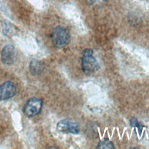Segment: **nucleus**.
I'll return each instance as SVG.
<instances>
[{"mask_svg": "<svg viewBox=\"0 0 149 149\" xmlns=\"http://www.w3.org/2000/svg\"><path fill=\"white\" fill-rule=\"evenodd\" d=\"M81 66L86 74H93L100 68V66L93 55V51L90 48L84 49L81 54Z\"/></svg>", "mask_w": 149, "mask_h": 149, "instance_id": "nucleus-1", "label": "nucleus"}, {"mask_svg": "<svg viewBox=\"0 0 149 149\" xmlns=\"http://www.w3.org/2000/svg\"><path fill=\"white\" fill-rule=\"evenodd\" d=\"M51 40L55 47L62 48L69 44L70 36L68 30L65 27L57 26L52 32Z\"/></svg>", "mask_w": 149, "mask_h": 149, "instance_id": "nucleus-2", "label": "nucleus"}, {"mask_svg": "<svg viewBox=\"0 0 149 149\" xmlns=\"http://www.w3.org/2000/svg\"><path fill=\"white\" fill-rule=\"evenodd\" d=\"M42 107V101L37 98H32L28 100L23 107V112L28 117H33L38 115Z\"/></svg>", "mask_w": 149, "mask_h": 149, "instance_id": "nucleus-3", "label": "nucleus"}, {"mask_svg": "<svg viewBox=\"0 0 149 149\" xmlns=\"http://www.w3.org/2000/svg\"><path fill=\"white\" fill-rule=\"evenodd\" d=\"M58 131L65 133L77 134L80 132V127L79 124L71 119H63L60 120L56 125Z\"/></svg>", "mask_w": 149, "mask_h": 149, "instance_id": "nucleus-4", "label": "nucleus"}, {"mask_svg": "<svg viewBox=\"0 0 149 149\" xmlns=\"http://www.w3.org/2000/svg\"><path fill=\"white\" fill-rule=\"evenodd\" d=\"M16 93V87L11 81H6L0 86V100H6L13 97Z\"/></svg>", "mask_w": 149, "mask_h": 149, "instance_id": "nucleus-5", "label": "nucleus"}, {"mask_svg": "<svg viewBox=\"0 0 149 149\" xmlns=\"http://www.w3.org/2000/svg\"><path fill=\"white\" fill-rule=\"evenodd\" d=\"M2 61L6 65H11L13 63L15 56V49L13 45H7L2 49L1 53Z\"/></svg>", "mask_w": 149, "mask_h": 149, "instance_id": "nucleus-6", "label": "nucleus"}, {"mask_svg": "<svg viewBox=\"0 0 149 149\" xmlns=\"http://www.w3.org/2000/svg\"><path fill=\"white\" fill-rule=\"evenodd\" d=\"M29 68L31 73L34 75L39 74L43 70V65L39 61L33 59L30 63Z\"/></svg>", "mask_w": 149, "mask_h": 149, "instance_id": "nucleus-7", "label": "nucleus"}, {"mask_svg": "<svg viewBox=\"0 0 149 149\" xmlns=\"http://www.w3.org/2000/svg\"><path fill=\"white\" fill-rule=\"evenodd\" d=\"M97 148H114V146L111 141L108 139H104L98 143Z\"/></svg>", "mask_w": 149, "mask_h": 149, "instance_id": "nucleus-8", "label": "nucleus"}, {"mask_svg": "<svg viewBox=\"0 0 149 149\" xmlns=\"http://www.w3.org/2000/svg\"><path fill=\"white\" fill-rule=\"evenodd\" d=\"M130 125L132 127H136V129H137L139 134H141L143 130V126L138 122L137 119L136 118H132L130 120Z\"/></svg>", "mask_w": 149, "mask_h": 149, "instance_id": "nucleus-9", "label": "nucleus"}, {"mask_svg": "<svg viewBox=\"0 0 149 149\" xmlns=\"http://www.w3.org/2000/svg\"><path fill=\"white\" fill-rule=\"evenodd\" d=\"M90 5H97L104 2L106 0H86Z\"/></svg>", "mask_w": 149, "mask_h": 149, "instance_id": "nucleus-10", "label": "nucleus"}]
</instances>
